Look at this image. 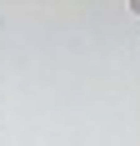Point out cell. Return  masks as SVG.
Here are the masks:
<instances>
[{"label": "cell", "instance_id": "obj_1", "mask_svg": "<svg viewBox=\"0 0 140 146\" xmlns=\"http://www.w3.org/2000/svg\"><path fill=\"white\" fill-rule=\"evenodd\" d=\"M130 10H135V15H140V0H130Z\"/></svg>", "mask_w": 140, "mask_h": 146}]
</instances>
